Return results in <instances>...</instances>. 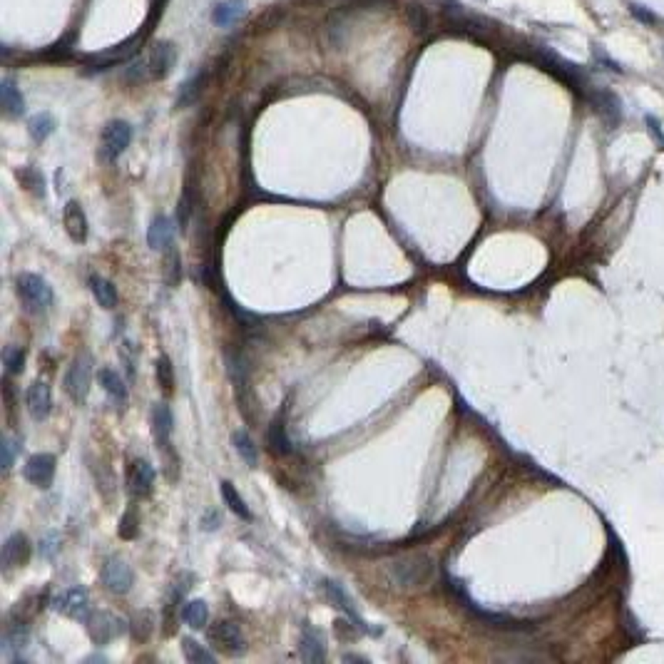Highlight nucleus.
Wrapping results in <instances>:
<instances>
[{
    "label": "nucleus",
    "mask_w": 664,
    "mask_h": 664,
    "mask_svg": "<svg viewBox=\"0 0 664 664\" xmlns=\"http://www.w3.org/2000/svg\"><path fill=\"white\" fill-rule=\"evenodd\" d=\"M592 107L597 109V114L610 127H615L617 122L622 120L620 100H617V95L610 93V90H597V93H592Z\"/></svg>",
    "instance_id": "obj_18"
},
{
    "label": "nucleus",
    "mask_w": 664,
    "mask_h": 664,
    "mask_svg": "<svg viewBox=\"0 0 664 664\" xmlns=\"http://www.w3.org/2000/svg\"><path fill=\"white\" fill-rule=\"evenodd\" d=\"M3 364H6L8 376H18L25 368V351L20 346H6L3 351Z\"/></svg>",
    "instance_id": "obj_34"
},
{
    "label": "nucleus",
    "mask_w": 664,
    "mask_h": 664,
    "mask_svg": "<svg viewBox=\"0 0 664 664\" xmlns=\"http://www.w3.org/2000/svg\"><path fill=\"white\" fill-rule=\"evenodd\" d=\"M100 386H102L105 391H107L109 396L114 398V401H120V403L127 401V386H125V381H122L120 373H114L112 368H102V371H100Z\"/></svg>",
    "instance_id": "obj_28"
},
{
    "label": "nucleus",
    "mask_w": 664,
    "mask_h": 664,
    "mask_svg": "<svg viewBox=\"0 0 664 664\" xmlns=\"http://www.w3.org/2000/svg\"><path fill=\"white\" fill-rule=\"evenodd\" d=\"M324 592H326L328 602H331L333 607H338V610H341V612H346V615H349V620L354 622L356 630L368 632V627H366V622L361 620L359 610H356V607H354V599L349 597V592H346V590H343L341 585L333 583V580H324Z\"/></svg>",
    "instance_id": "obj_11"
},
{
    "label": "nucleus",
    "mask_w": 664,
    "mask_h": 664,
    "mask_svg": "<svg viewBox=\"0 0 664 664\" xmlns=\"http://www.w3.org/2000/svg\"><path fill=\"white\" fill-rule=\"evenodd\" d=\"M3 470H11V465H13V446H11V441H3Z\"/></svg>",
    "instance_id": "obj_41"
},
{
    "label": "nucleus",
    "mask_w": 664,
    "mask_h": 664,
    "mask_svg": "<svg viewBox=\"0 0 664 664\" xmlns=\"http://www.w3.org/2000/svg\"><path fill=\"white\" fill-rule=\"evenodd\" d=\"M90 383H93V359L88 354H80L72 359L70 368H67L65 378H62V386L65 393L75 403H85L90 393Z\"/></svg>",
    "instance_id": "obj_2"
},
{
    "label": "nucleus",
    "mask_w": 664,
    "mask_h": 664,
    "mask_svg": "<svg viewBox=\"0 0 664 664\" xmlns=\"http://www.w3.org/2000/svg\"><path fill=\"white\" fill-rule=\"evenodd\" d=\"M27 411L35 420L48 418L50 409H53V396H50V386L43 381H35L33 386L27 388Z\"/></svg>",
    "instance_id": "obj_17"
},
{
    "label": "nucleus",
    "mask_w": 664,
    "mask_h": 664,
    "mask_svg": "<svg viewBox=\"0 0 664 664\" xmlns=\"http://www.w3.org/2000/svg\"><path fill=\"white\" fill-rule=\"evenodd\" d=\"M0 100H3V109L11 117H20L25 112V100H22L20 88L15 85L13 77H6V80L0 82Z\"/></svg>",
    "instance_id": "obj_20"
},
{
    "label": "nucleus",
    "mask_w": 664,
    "mask_h": 664,
    "mask_svg": "<svg viewBox=\"0 0 664 664\" xmlns=\"http://www.w3.org/2000/svg\"><path fill=\"white\" fill-rule=\"evenodd\" d=\"M22 475H25L27 483H33L35 488L48 490L55 478V456H50V453H38V456H33L25 463Z\"/></svg>",
    "instance_id": "obj_10"
},
{
    "label": "nucleus",
    "mask_w": 664,
    "mask_h": 664,
    "mask_svg": "<svg viewBox=\"0 0 664 664\" xmlns=\"http://www.w3.org/2000/svg\"><path fill=\"white\" fill-rule=\"evenodd\" d=\"M630 13L635 15V20L644 22V25H659V15L654 11H649L647 6H639V3H630Z\"/></svg>",
    "instance_id": "obj_38"
},
{
    "label": "nucleus",
    "mask_w": 664,
    "mask_h": 664,
    "mask_svg": "<svg viewBox=\"0 0 664 664\" xmlns=\"http://www.w3.org/2000/svg\"><path fill=\"white\" fill-rule=\"evenodd\" d=\"M244 11H246L244 0H224V3H219V6L214 8L212 20H214V25L227 27V25H232V22L239 20V18L244 15Z\"/></svg>",
    "instance_id": "obj_23"
},
{
    "label": "nucleus",
    "mask_w": 664,
    "mask_h": 664,
    "mask_svg": "<svg viewBox=\"0 0 664 664\" xmlns=\"http://www.w3.org/2000/svg\"><path fill=\"white\" fill-rule=\"evenodd\" d=\"M190 214H192V192L185 190V194H182V199H180V207H177V222H180V229H187Z\"/></svg>",
    "instance_id": "obj_39"
},
{
    "label": "nucleus",
    "mask_w": 664,
    "mask_h": 664,
    "mask_svg": "<svg viewBox=\"0 0 664 664\" xmlns=\"http://www.w3.org/2000/svg\"><path fill=\"white\" fill-rule=\"evenodd\" d=\"M90 291H93L95 301H98L102 309H114L117 306V288H114L112 281H107L105 277H90Z\"/></svg>",
    "instance_id": "obj_22"
},
{
    "label": "nucleus",
    "mask_w": 664,
    "mask_h": 664,
    "mask_svg": "<svg viewBox=\"0 0 664 664\" xmlns=\"http://www.w3.org/2000/svg\"><path fill=\"white\" fill-rule=\"evenodd\" d=\"M162 251H164V262H162L164 281H167V286H177L182 279V256H180V251L175 249V241Z\"/></svg>",
    "instance_id": "obj_25"
},
{
    "label": "nucleus",
    "mask_w": 664,
    "mask_h": 664,
    "mask_svg": "<svg viewBox=\"0 0 664 664\" xmlns=\"http://www.w3.org/2000/svg\"><path fill=\"white\" fill-rule=\"evenodd\" d=\"M595 55H597V58H599V62H604V65L610 67V70H615V72H622V67L617 65V62H612V58H610V55L599 53V48H595Z\"/></svg>",
    "instance_id": "obj_43"
},
{
    "label": "nucleus",
    "mask_w": 664,
    "mask_h": 664,
    "mask_svg": "<svg viewBox=\"0 0 664 664\" xmlns=\"http://www.w3.org/2000/svg\"><path fill=\"white\" fill-rule=\"evenodd\" d=\"M647 127H649V132L654 135V140H657V145H662V147H664V130L659 127V122L654 120L652 114H647Z\"/></svg>",
    "instance_id": "obj_40"
},
{
    "label": "nucleus",
    "mask_w": 664,
    "mask_h": 664,
    "mask_svg": "<svg viewBox=\"0 0 664 664\" xmlns=\"http://www.w3.org/2000/svg\"><path fill=\"white\" fill-rule=\"evenodd\" d=\"M154 373H157V383L162 386V391L172 393V388H175V368H172V361L167 356H159L157 359Z\"/></svg>",
    "instance_id": "obj_35"
},
{
    "label": "nucleus",
    "mask_w": 664,
    "mask_h": 664,
    "mask_svg": "<svg viewBox=\"0 0 664 664\" xmlns=\"http://www.w3.org/2000/svg\"><path fill=\"white\" fill-rule=\"evenodd\" d=\"M30 552H33V545H30L27 535L13 533L11 538L6 540V545H3V555H0L3 570L11 572L15 570V567H25L27 560H30Z\"/></svg>",
    "instance_id": "obj_9"
},
{
    "label": "nucleus",
    "mask_w": 664,
    "mask_h": 664,
    "mask_svg": "<svg viewBox=\"0 0 664 664\" xmlns=\"http://www.w3.org/2000/svg\"><path fill=\"white\" fill-rule=\"evenodd\" d=\"M85 622H88L90 637L98 644H107L109 639L120 637L122 632H125V622L117 615H112V612H90Z\"/></svg>",
    "instance_id": "obj_7"
},
{
    "label": "nucleus",
    "mask_w": 664,
    "mask_h": 664,
    "mask_svg": "<svg viewBox=\"0 0 664 664\" xmlns=\"http://www.w3.org/2000/svg\"><path fill=\"white\" fill-rule=\"evenodd\" d=\"M396 580L403 585H411V587H416V585H423L425 580L430 577V560H425V557H413V560H406V562H396Z\"/></svg>",
    "instance_id": "obj_13"
},
{
    "label": "nucleus",
    "mask_w": 664,
    "mask_h": 664,
    "mask_svg": "<svg viewBox=\"0 0 664 664\" xmlns=\"http://www.w3.org/2000/svg\"><path fill=\"white\" fill-rule=\"evenodd\" d=\"M204 77H207V72H197L190 80H185V85L177 93V107H190V105H194L199 100V93L204 88Z\"/></svg>",
    "instance_id": "obj_27"
},
{
    "label": "nucleus",
    "mask_w": 664,
    "mask_h": 664,
    "mask_svg": "<svg viewBox=\"0 0 664 664\" xmlns=\"http://www.w3.org/2000/svg\"><path fill=\"white\" fill-rule=\"evenodd\" d=\"M219 523H222V517H219L217 510L207 512V517H204V530H217Z\"/></svg>",
    "instance_id": "obj_42"
},
{
    "label": "nucleus",
    "mask_w": 664,
    "mask_h": 664,
    "mask_svg": "<svg viewBox=\"0 0 664 664\" xmlns=\"http://www.w3.org/2000/svg\"><path fill=\"white\" fill-rule=\"evenodd\" d=\"M18 180H20V185L25 187L27 192H33L35 197L45 194V180H43V175H40L38 169H33V167L18 169Z\"/></svg>",
    "instance_id": "obj_33"
},
{
    "label": "nucleus",
    "mask_w": 664,
    "mask_h": 664,
    "mask_svg": "<svg viewBox=\"0 0 664 664\" xmlns=\"http://www.w3.org/2000/svg\"><path fill=\"white\" fill-rule=\"evenodd\" d=\"M132 142V127L127 125L125 120H109L102 130V137H100V159L102 162H114L120 157Z\"/></svg>",
    "instance_id": "obj_3"
},
{
    "label": "nucleus",
    "mask_w": 664,
    "mask_h": 664,
    "mask_svg": "<svg viewBox=\"0 0 664 664\" xmlns=\"http://www.w3.org/2000/svg\"><path fill=\"white\" fill-rule=\"evenodd\" d=\"M137 530H140V517H137L135 507H130V510L122 515L120 520V528H117V533H120V538L125 540H132L137 535Z\"/></svg>",
    "instance_id": "obj_36"
},
{
    "label": "nucleus",
    "mask_w": 664,
    "mask_h": 664,
    "mask_svg": "<svg viewBox=\"0 0 664 664\" xmlns=\"http://www.w3.org/2000/svg\"><path fill=\"white\" fill-rule=\"evenodd\" d=\"M267 441H269V451H272L274 456H288V453L294 451V446H291V441H288V436H286V425H284L281 418L272 420L269 433H267Z\"/></svg>",
    "instance_id": "obj_24"
},
{
    "label": "nucleus",
    "mask_w": 664,
    "mask_h": 664,
    "mask_svg": "<svg viewBox=\"0 0 664 664\" xmlns=\"http://www.w3.org/2000/svg\"><path fill=\"white\" fill-rule=\"evenodd\" d=\"M137 43H140V40H137V35H135V38L125 40L122 45H114V48H109V50H105V53L95 55V58H93V60H95V67H98V70H102V67L112 65V62H122L125 58L135 55Z\"/></svg>",
    "instance_id": "obj_21"
},
{
    "label": "nucleus",
    "mask_w": 664,
    "mask_h": 664,
    "mask_svg": "<svg viewBox=\"0 0 664 664\" xmlns=\"http://www.w3.org/2000/svg\"><path fill=\"white\" fill-rule=\"evenodd\" d=\"M232 443H234L237 453L244 458V463L249 465V468H256V446L249 438V433H246V430H234V433H232Z\"/></svg>",
    "instance_id": "obj_31"
},
{
    "label": "nucleus",
    "mask_w": 664,
    "mask_h": 664,
    "mask_svg": "<svg viewBox=\"0 0 664 664\" xmlns=\"http://www.w3.org/2000/svg\"><path fill=\"white\" fill-rule=\"evenodd\" d=\"M222 498H224V503H227L229 510L234 512V515L244 517V520H251V512H249V507H246L244 498L237 493V488L229 483V480H224V483H222Z\"/></svg>",
    "instance_id": "obj_29"
},
{
    "label": "nucleus",
    "mask_w": 664,
    "mask_h": 664,
    "mask_svg": "<svg viewBox=\"0 0 664 664\" xmlns=\"http://www.w3.org/2000/svg\"><path fill=\"white\" fill-rule=\"evenodd\" d=\"M102 583L105 587L112 595H127L135 583V575H132L130 565L120 557H109L102 565Z\"/></svg>",
    "instance_id": "obj_8"
},
{
    "label": "nucleus",
    "mask_w": 664,
    "mask_h": 664,
    "mask_svg": "<svg viewBox=\"0 0 664 664\" xmlns=\"http://www.w3.org/2000/svg\"><path fill=\"white\" fill-rule=\"evenodd\" d=\"M127 483H130V493L135 498H145L152 493L154 488V468L147 460H135L127 475Z\"/></svg>",
    "instance_id": "obj_16"
},
{
    "label": "nucleus",
    "mask_w": 664,
    "mask_h": 664,
    "mask_svg": "<svg viewBox=\"0 0 664 664\" xmlns=\"http://www.w3.org/2000/svg\"><path fill=\"white\" fill-rule=\"evenodd\" d=\"M409 22L416 33L423 35L425 27H428V15H425V8L420 3H409Z\"/></svg>",
    "instance_id": "obj_37"
},
{
    "label": "nucleus",
    "mask_w": 664,
    "mask_h": 664,
    "mask_svg": "<svg viewBox=\"0 0 664 664\" xmlns=\"http://www.w3.org/2000/svg\"><path fill=\"white\" fill-rule=\"evenodd\" d=\"M62 224H65V232L72 241H85L88 239V217H85V209L80 207V201L70 199L62 209Z\"/></svg>",
    "instance_id": "obj_14"
},
{
    "label": "nucleus",
    "mask_w": 664,
    "mask_h": 664,
    "mask_svg": "<svg viewBox=\"0 0 664 664\" xmlns=\"http://www.w3.org/2000/svg\"><path fill=\"white\" fill-rule=\"evenodd\" d=\"M182 652H185V659L192 664H212L214 654L209 652L207 647H201L197 639L192 637H182Z\"/></svg>",
    "instance_id": "obj_30"
},
{
    "label": "nucleus",
    "mask_w": 664,
    "mask_h": 664,
    "mask_svg": "<svg viewBox=\"0 0 664 664\" xmlns=\"http://www.w3.org/2000/svg\"><path fill=\"white\" fill-rule=\"evenodd\" d=\"M147 241H150V246H152L154 251L167 249V246L175 241V224H172V219L154 217L152 227H150V232H147Z\"/></svg>",
    "instance_id": "obj_19"
},
{
    "label": "nucleus",
    "mask_w": 664,
    "mask_h": 664,
    "mask_svg": "<svg viewBox=\"0 0 664 664\" xmlns=\"http://www.w3.org/2000/svg\"><path fill=\"white\" fill-rule=\"evenodd\" d=\"M53 610L65 617H72V620H88L90 615L88 590H82V587L62 590V592L53 599Z\"/></svg>",
    "instance_id": "obj_6"
},
{
    "label": "nucleus",
    "mask_w": 664,
    "mask_h": 664,
    "mask_svg": "<svg viewBox=\"0 0 664 664\" xmlns=\"http://www.w3.org/2000/svg\"><path fill=\"white\" fill-rule=\"evenodd\" d=\"M182 620H185L192 630L207 627V620H209L207 602H204V599H192V602H187L185 607H182Z\"/></svg>",
    "instance_id": "obj_26"
},
{
    "label": "nucleus",
    "mask_w": 664,
    "mask_h": 664,
    "mask_svg": "<svg viewBox=\"0 0 664 664\" xmlns=\"http://www.w3.org/2000/svg\"><path fill=\"white\" fill-rule=\"evenodd\" d=\"M301 659L309 664H319L326 659V639H324V632L316 630L311 625L301 627V644H299Z\"/></svg>",
    "instance_id": "obj_12"
},
{
    "label": "nucleus",
    "mask_w": 664,
    "mask_h": 664,
    "mask_svg": "<svg viewBox=\"0 0 664 664\" xmlns=\"http://www.w3.org/2000/svg\"><path fill=\"white\" fill-rule=\"evenodd\" d=\"M15 288L27 311H45L53 304V288L38 274H20L15 281Z\"/></svg>",
    "instance_id": "obj_1"
},
{
    "label": "nucleus",
    "mask_w": 664,
    "mask_h": 664,
    "mask_svg": "<svg viewBox=\"0 0 664 664\" xmlns=\"http://www.w3.org/2000/svg\"><path fill=\"white\" fill-rule=\"evenodd\" d=\"M207 637L219 652L229 654V657L244 654V649H246L244 635H241L239 625H234V622H217L214 627H209Z\"/></svg>",
    "instance_id": "obj_4"
},
{
    "label": "nucleus",
    "mask_w": 664,
    "mask_h": 664,
    "mask_svg": "<svg viewBox=\"0 0 664 664\" xmlns=\"http://www.w3.org/2000/svg\"><path fill=\"white\" fill-rule=\"evenodd\" d=\"M53 543H55V538H53V535H50V538H48V540H45V545H48V547H43V555H48V557H50V555H53V552H55V547H53Z\"/></svg>",
    "instance_id": "obj_44"
},
{
    "label": "nucleus",
    "mask_w": 664,
    "mask_h": 664,
    "mask_svg": "<svg viewBox=\"0 0 664 664\" xmlns=\"http://www.w3.org/2000/svg\"><path fill=\"white\" fill-rule=\"evenodd\" d=\"M55 130V120L53 114L43 112V114H35V117H30V122H27V132H30V137H33L35 142H43L45 137H50Z\"/></svg>",
    "instance_id": "obj_32"
},
{
    "label": "nucleus",
    "mask_w": 664,
    "mask_h": 664,
    "mask_svg": "<svg viewBox=\"0 0 664 664\" xmlns=\"http://www.w3.org/2000/svg\"><path fill=\"white\" fill-rule=\"evenodd\" d=\"M145 60H147L150 80H162V77H167L177 62L175 43H169V40H157V43L147 50Z\"/></svg>",
    "instance_id": "obj_5"
},
{
    "label": "nucleus",
    "mask_w": 664,
    "mask_h": 664,
    "mask_svg": "<svg viewBox=\"0 0 664 664\" xmlns=\"http://www.w3.org/2000/svg\"><path fill=\"white\" fill-rule=\"evenodd\" d=\"M150 423H152V436H154L157 448L169 451V436H172L175 418H172V411H169L167 403H157V406H154L152 416H150Z\"/></svg>",
    "instance_id": "obj_15"
}]
</instances>
